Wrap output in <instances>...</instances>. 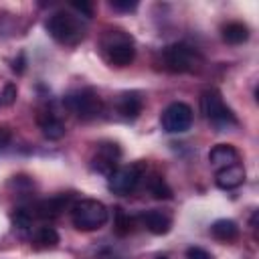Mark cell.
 Masks as SVG:
<instances>
[{"label":"cell","mask_w":259,"mask_h":259,"mask_svg":"<svg viewBox=\"0 0 259 259\" xmlns=\"http://www.w3.org/2000/svg\"><path fill=\"white\" fill-rule=\"evenodd\" d=\"M63 105L71 113H75L79 119H95L101 113V107H103L99 95L89 87L75 89V91L67 93L63 97Z\"/></svg>","instance_id":"obj_7"},{"label":"cell","mask_w":259,"mask_h":259,"mask_svg":"<svg viewBox=\"0 0 259 259\" xmlns=\"http://www.w3.org/2000/svg\"><path fill=\"white\" fill-rule=\"evenodd\" d=\"M140 223L152 233V235H166L172 229V219L162 210H146L140 214Z\"/></svg>","instance_id":"obj_13"},{"label":"cell","mask_w":259,"mask_h":259,"mask_svg":"<svg viewBox=\"0 0 259 259\" xmlns=\"http://www.w3.org/2000/svg\"><path fill=\"white\" fill-rule=\"evenodd\" d=\"M162 63L170 73H196L202 67V55L186 42H174L162 51Z\"/></svg>","instance_id":"obj_4"},{"label":"cell","mask_w":259,"mask_h":259,"mask_svg":"<svg viewBox=\"0 0 259 259\" xmlns=\"http://www.w3.org/2000/svg\"><path fill=\"white\" fill-rule=\"evenodd\" d=\"M99 51H101V57L113 67H127L136 59L134 38L119 28H111L101 36Z\"/></svg>","instance_id":"obj_1"},{"label":"cell","mask_w":259,"mask_h":259,"mask_svg":"<svg viewBox=\"0 0 259 259\" xmlns=\"http://www.w3.org/2000/svg\"><path fill=\"white\" fill-rule=\"evenodd\" d=\"M109 6L113 10H119V12H132L138 8V2L136 0H111Z\"/></svg>","instance_id":"obj_22"},{"label":"cell","mask_w":259,"mask_h":259,"mask_svg":"<svg viewBox=\"0 0 259 259\" xmlns=\"http://www.w3.org/2000/svg\"><path fill=\"white\" fill-rule=\"evenodd\" d=\"M14 97H16V87L8 83V85L4 87V93L0 95V101H2V103H6V105H10V103L14 101Z\"/></svg>","instance_id":"obj_25"},{"label":"cell","mask_w":259,"mask_h":259,"mask_svg":"<svg viewBox=\"0 0 259 259\" xmlns=\"http://www.w3.org/2000/svg\"><path fill=\"white\" fill-rule=\"evenodd\" d=\"M34 243H36L38 247H42V249L57 247V245H59V233H57L53 227H49V225L38 227L36 233H34Z\"/></svg>","instance_id":"obj_19"},{"label":"cell","mask_w":259,"mask_h":259,"mask_svg":"<svg viewBox=\"0 0 259 259\" xmlns=\"http://www.w3.org/2000/svg\"><path fill=\"white\" fill-rule=\"evenodd\" d=\"M73 206V196L71 194H57L45 200H38L30 210L34 219H42V221H53L57 217H61L65 210H71Z\"/></svg>","instance_id":"obj_10"},{"label":"cell","mask_w":259,"mask_h":259,"mask_svg":"<svg viewBox=\"0 0 259 259\" xmlns=\"http://www.w3.org/2000/svg\"><path fill=\"white\" fill-rule=\"evenodd\" d=\"M144 174H146V162L144 160H138V162H132V164H125V166H117L107 176V188L113 194L125 196V194L134 192L138 188Z\"/></svg>","instance_id":"obj_6"},{"label":"cell","mask_w":259,"mask_h":259,"mask_svg":"<svg viewBox=\"0 0 259 259\" xmlns=\"http://www.w3.org/2000/svg\"><path fill=\"white\" fill-rule=\"evenodd\" d=\"M119 158H121V148L115 142H99L95 154L91 156V170L109 176L119 166Z\"/></svg>","instance_id":"obj_9"},{"label":"cell","mask_w":259,"mask_h":259,"mask_svg":"<svg viewBox=\"0 0 259 259\" xmlns=\"http://www.w3.org/2000/svg\"><path fill=\"white\" fill-rule=\"evenodd\" d=\"M186 259H214V257L202 247H188L186 249Z\"/></svg>","instance_id":"obj_23"},{"label":"cell","mask_w":259,"mask_h":259,"mask_svg":"<svg viewBox=\"0 0 259 259\" xmlns=\"http://www.w3.org/2000/svg\"><path fill=\"white\" fill-rule=\"evenodd\" d=\"M10 142V132L6 127H0V150Z\"/></svg>","instance_id":"obj_26"},{"label":"cell","mask_w":259,"mask_h":259,"mask_svg":"<svg viewBox=\"0 0 259 259\" xmlns=\"http://www.w3.org/2000/svg\"><path fill=\"white\" fill-rule=\"evenodd\" d=\"M221 34H223V40L229 42V45H241L249 38V26L239 22V20H233V22H227L223 24L221 28Z\"/></svg>","instance_id":"obj_17"},{"label":"cell","mask_w":259,"mask_h":259,"mask_svg":"<svg viewBox=\"0 0 259 259\" xmlns=\"http://www.w3.org/2000/svg\"><path fill=\"white\" fill-rule=\"evenodd\" d=\"M156 259H168V257H164V255H160V257H156Z\"/></svg>","instance_id":"obj_27"},{"label":"cell","mask_w":259,"mask_h":259,"mask_svg":"<svg viewBox=\"0 0 259 259\" xmlns=\"http://www.w3.org/2000/svg\"><path fill=\"white\" fill-rule=\"evenodd\" d=\"M47 32L65 47H75L85 38V26L81 20L65 10H59L49 16L47 20Z\"/></svg>","instance_id":"obj_3"},{"label":"cell","mask_w":259,"mask_h":259,"mask_svg":"<svg viewBox=\"0 0 259 259\" xmlns=\"http://www.w3.org/2000/svg\"><path fill=\"white\" fill-rule=\"evenodd\" d=\"M208 162L214 166V168H227V166H233V164H239L241 162V154L235 146L231 144H217L210 152H208Z\"/></svg>","instance_id":"obj_12"},{"label":"cell","mask_w":259,"mask_h":259,"mask_svg":"<svg viewBox=\"0 0 259 259\" xmlns=\"http://www.w3.org/2000/svg\"><path fill=\"white\" fill-rule=\"evenodd\" d=\"M200 111L202 115L217 127L227 130L231 125H237V115L233 113V109L225 103L223 95L219 89L210 87L206 91H202L200 95Z\"/></svg>","instance_id":"obj_5"},{"label":"cell","mask_w":259,"mask_h":259,"mask_svg":"<svg viewBox=\"0 0 259 259\" xmlns=\"http://www.w3.org/2000/svg\"><path fill=\"white\" fill-rule=\"evenodd\" d=\"M245 168L243 164H233V166H227V168H221L217 170L214 174V182L221 190H233V188H239L243 182H245Z\"/></svg>","instance_id":"obj_11"},{"label":"cell","mask_w":259,"mask_h":259,"mask_svg":"<svg viewBox=\"0 0 259 259\" xmlns=\"http://www.w3.org/2000/svg\"><path fill=\"white\" fill-rule=\"evenodd\" d=\"M10 219H12V225H14L16 229H28V227L32 225V219H34V217H32V210H30V208L18 206V208L12 210Z\"/></svg>","instance_id":"obj_21"},{"label":"cell","mask_w":259,"mask_h":259,"mask_svg":"<svg viewBox=\"0 0 259 259\" xmlns=\"http://www.w3.org/2000/svg\"><path fill=\"white\" fill-rule=\"evenodd\" d=\"M160 123H162V130L168 132V134H182V132L190 130V125H192V109H190V105L184 103V101L170 103L162 111Z\"/></svg>","instance_id":"obj_8"},{"label":"cell","mask_w":259,"mask_h":259,"mask_svg":"<svg viewBox=\"0 0 259 259\" xmlns=\"http://www.w3.org/2000/svg\"><path fill=\"white\" fill-rule=\"evenodd\" d=\"M38 127L47 140H61L65 136V123L53 111H45L38 115Z\"/></svg>","instance_id":"obj_15"},{"label":"cell","mask_w":259,"mask_h":259,"mask_svg":"<svg viewBox=\"0 0 259 259\" xmlns=\"http://www.w3.org/2000/svg\"><path fill=\"white\" fill-rule=\"evenodd\" d=\"M0 103H2V101H0Z\"/></svg>","instance_id":"obj_28"},{"label":"cell","mask_w":259,"mask_h":259,"mask_svg":"<svg viewBox=\"0 0 259 259\" xmlns=\"http://www.w3.org/2000/svg\"><path fill=\"white\" fill-rule=\"evenodd\" d=\"M210 235L217 239V241H223V243H231L239 237V225L231 219H219L210 225Z\"/></svg>","instance_id":"obj_16"},{"label":"cell","mask_w":259,"mask_h":259,"mask_svg":"<svg viewBox=\"0 0 259 259\" xmlns=\"http://www.w3.org/2000/svg\"><path fill=\"white\" fill-rule=\"evenodd\" d=\"M148 190L158 200H170L172 198V188L168 186V182L160 174H152L148 178Z\"/></svg>","instance_id":"obj_18"},{"label":"cell","mask_w":259,"mask_h":259,"mask_svg":"<svg viewBox=\"0 0 259 259\" xmlns=\"http://www.w3.org/2000/svg\"><path fill=\"white\" fill-rule=\"evenodd\" d=\"M142 107H144V99L138 91H125L117 99V111L125 119H136L142 113Z\"/></svg>","instance_id":"obj_14"},{"label":"cell","mask_w":259,"mask_h":259,"mask_svg":"<svg viewBox=\"0 0 259 259\" xmlns=\"http://www.w3.org/2000/svg\"><path fill=\"white\" fill-rule=\"evenodd\" d=\"M132 225H134L132 217H127L119 206L113 208V231H115L119 237L130 235V233H132Z\"/></svg>","instance_id":"obj_20"},{"label":"cell","mask_w":259,"mask_h":259,"mask_svg":"<svg viewBox=\"0 0 259 259\" xmlns=\"http://www.w3.org/2000/svg\"><path fill=\"white\" fill-rule=\"evenodd\" d=\"M109 219L107 206L97 198H81L71 206V223L77 231H97Z\"/></svg>","instance_id":"obj_2"},{"label":"cell","mask_w":259,"mask_h":259,"mask_svg":"<svg viewBox=\"0 0 259 259\" xmlns=\"http://www.w3.org/2000/svg\"><path fill=\"white\" fill-rule=\"evenodd\" d=\"M71 8L77 10L79 14H83L85 18L93 16V4H89V2H71Z\"/></svg>","instance_id":"obj_24"}]
</instances>
